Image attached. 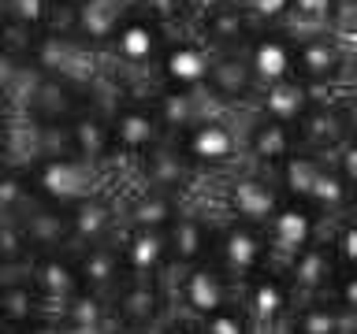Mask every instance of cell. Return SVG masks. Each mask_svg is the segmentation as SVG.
I'll return each mask as SVG.
<instances>
[{"instance_id": "ac0fdd59", "label": "cell", "mask_w": 357, "mask_h": 334, "mask_svg": "<svg viewBox=\"0 0 357 334\" xmlns=\"http://www.w3.org/2000/svg\"><path fill=\"white\" fill-rule=\"evenodd\" d=\"M250 67L257 74V86H279L294 74V60H298V38H290L287 30H257V38L250 41Z\"/></svg>"}, {"instance_id": "4dcf8cb0", "label": "cell", "mask_w": 357, "mask_h": 334, "mask_svg": "<svg viewBox=\"0 0 357 334\" xmlns=\"http://www.w3.org/2000/svg\"><path fill=\"white\" fill-rule=\"evenodd\" d=\"M142 164V178L149 189H167V193H178L183 189V182L190 175H194V167H190L183 160V152H178L175 141H164L160 149H153Z\"/></svg>"}, {"instance_id": "681fc988", "label": "cell", "mask_w": 357, "mask_h": 334, "mask_svg": "<svg viewBox=\"0 0 357 334\" xmlns=\"http://www.w3.org/2000/svg\"><path fill=\"white\" fill-rule=\"evenodd\" d=\"M350 334H357V323H354V331H350Z\"/></svg>"}, {"instance_id": "5bb4252c", "label": "cell", "mask_w": 357, "mask_h": 334, "mask_svg": "<svg viewBox=\"0 0 357 334\" xmlns=\"http://www.w3.org/2000/svg\"><path fill=\"white\" fill-rule=\"evenodd\" d=\"M216 238L220 230L201 216L197 208H183L178 219L167 227V249H172V275L197 267L216 256Z\"/></svg>"}, {"instance_id": "bcb514c9", "label": "cell", "mask_w": 357, "mask_h": 334, "mask_svg": "<svg viewBox=\"0 0 357 334\" xmlns=\"http://www.w3.org/2000/svg\"><path fill=\"white\" fill-rule=\"evenodd\" d=\"M112 334H153V331H138V327H116Z\"/></svg>"}, {"instance_id": "7c38bea8", "label": "cell", "mask_w": 357, "mask_h": 334, "mask_svg": "<svg viewBox=\"0 0 357 334\" xmlns=\"http://www.w3.org/2000/svg\"><path fill=\"white\" fill-rule=\"evenodd\" d=\"M283 271L290 278V286H294V297L312 301V297H328L331 294L335 278L342 275V264H339V253H335V241L317 238L309 249H301Z\"/></svg>"}, {"instance_id": "ee69618b", "label": "cell", "mask_w": 357, "mask_h": 334, "mask_svg": "<svg viewBox=\"0 0 357 334\" xmlns=\"http://www.w3.org/2000/svg\"><path fill=\"white\" fill-rule=\"evenodd\" d=\"M339 4V15L346 19V15H357V0H335Z\"/></svg>"}, {"instance_id": "484cf974", "label": "cell", "mask_w": 357, "mask_h": 334, "mask_svg": "<svg viewBox=\"0 0 357 334\" xmlns=\"http://www.w3.org/2000/svg\"><path fill=\"white\" fill-rule=\"evenodd\" d=\"M153 111L156 119H160V127L167 130V138H178V134H186L194 122H201L205 116H216V104L205 97V93H186V89H160L153 100Z\"/></svg>"}, {"instance_id": "7dc6e473", "label": "cell", "mask_w": 357, "mask_h": 334, "mask_svg": "<svg viewBox=\"0 0 357 334\" xmlns=\"http://www.w3.org/2000/svg\"><path fill=\"white\" fill-rule=\"evenodd\" d=\"M60 4H63V8H71V11H75V8H82V4H86V0H60Z\"/></svg>"}, {"instance_id": "8fae6325", "label": "cell", "mask_w": 357, "mask_h": 334, "mask_svg": "<svg viewBox=\"0 0 357 334\" xmlns=\"http://www.w3.org/2000/svg\"><path fill=\"white\" fill-rule=\"evenodd\" d=\"M112 308H116L119 327H138V331H156L175 312L167 308L164 278H127L112 297Z\"/></svg>"}, {"instance_id": "836d02e7", "label": "cell", "mask_w": 357, "mask_h": 334, "mask_svg": "<svg viewBox=\"0 0 357 334\" xmlns=\"http://www.w3.org/2000/svg\"><path fill=\"white\" fill-rule=\"evenodd\" d=\"M339 4L335 0H294V8H290V22L301 30V38L305 33H331L339 26Z\"/></svg>"}, {"instance_id": "52a82bcc", "label": "cell", "mask_w": 357, "mask_h": 334, "mask_svg": "<svg viewBox=\"0 0 357 334\" xmlns=\"http://www.w3.org/2000/svg\"><path fill=\"white\" fill-rule=\"evenodd\" d=\"M264 234H268V249H272V264L287 267L301 249H309L320 238V212L309 200L283 197L279 212L268 219Z\"/></svg>"}, {"instance_id": "f546056e", "label": "cell", "mask_w": 357, "mask_h": 334, "mask_svg": "<svg viewBox=\"0 0 357 334\" xmlns=\"http://www.w3.org/2000/svg\"><path fill=\"white\" fill-rule=\"evenodd\" d=\"M183 197L167 193V189H149L145 186L138 197L127 205V227H149V230H167L183 212Z\"/></svg>"}, {"instance_id": "4fadbf2b", "label": "cell", "mask_w": 357, "mask_h": 334, "mask_svg": "<svg viewBox=\"0 0 357 334\" xmlns=\"http://www.w3.org/2000/svg\"><path fill=\"white\" fill-rule=\"evenodd\" d=\"M212 60L216 52L208 49L205 41H194V38H178V41H167V49L160 56V78L167 89H186V93H201L208 86V74H212Z\"/></svg>"}, {"instance_id": "f35d334b", "label": "cell", "mask_w": 357, "mask_h": 334, "mask_svg": "<svg viewBox=\"0 0 357 334\" xmlns=\"http://www.w3.org/2000/svg\"><path fill=\"white\" fill-rule=\"evenodd\" d=\"M197 0H149V15L160 22V26H172V22H183L194 15Z\"/></svg>"}, {"instance_id": "1f68e13d", "label": "cell", "mask_w": 357, "mask_h": 334, "mask_svg": "<svg viewBox=\"0 0 357 334\" xmlns=\"http://www.w3.org/2000/svg\"><path fill=\"white\" fill-rule=\"evenodd\" d=\"M320 171H324V156L298 149V152L275 171V182H279V189H283V197L309 200V197H312V186H317V178H320Z\"/></svg>"}, {"instance_id": "cb8c5ba5", "label": "cell", "mask_w": 357, "mask_h": 334, "mask_svg": "<svg viewBox=\"0 0 357 334\" xmlns=\"http://www.w3.org/2000/svg\"><path fill=\"white\" fill-rule=\"evenodd\" d=\"M119 219V208L108 193H89L86 200L67 208V230H71V249H86V245H100L112 238Z\"/></svg>"}, {"instance_id": "f6af8a7d", "label": "cell", "mask_w": 357, "mask_h": 334, "mask_svg": "<svg viewBox=\"0 0 357 334\" xmlns=\"http://www.w3.org/2000/svg\"><path fill=\"white\" fill-rule=\"evenodd\" d=\"M119 8L123 11H142V8H149V0H119Z\"/></svg>"}, {"instance_id": "5b68a950", "label": "cell", "mask_w": 357, "mask_h": 334, "mask_svg": "<svg viewBox=\"0 0 357 334\" xmlns=\"http://www.w3.org/2000/svg\"><path fill=\"white\" fill-rule=\"evenodd\" d=\"M279 205H283V189H279L275 175L261 171V167L231 175L227 186H223V212H227V219L268 227V219L279 212Z\"/></svg>"}, {"instance_id": "f1b7e54d", "label": "cell", "mask_w": 357, "mask_h": 334, "mask_svg": "<svg viewBox=\"0 0 357 334\" xmlns=\"http://www.w3.org/2000/svg\"><path fill=\"white\" fill-rule=\"evenodd\" d=\"M350 331H354V319L331 297H312V301H298L283 334H350Z\"/></svg>"}, {"instance_id": "74e56055", "label": "cell", "mask_w": 357, "mask_h": 334, "mask_svg": "<svg viewBox=\"0 0 357 334\" xmlns=\"http://www.w3.org/2000/svg\"><path fill=\"white\" fill-rule=\"evenodd\" d=\"M335 253H339L342 271H357V216H346L339 223V230L331 234Z\"/></svg>"}, {"instance_id": "d4e9b609", "label": "cell", "mask_w": 357, "mask_h": 334, "mask_svg": "<svg viewBox=\"0 0 357 334\" xmlns=\"http://www.w3.org/2000/svg\"><path fill=\"white\" fill-rule=\"evenodd\" d=\"M75 260H78V275H82V286L89 294H100V297H116V289L127 283V267H123V249L112 241H100V245H86V249H75Z\"/></svg>"}, {"instance_id": "d6a6232c", "label": "cell", "mask_w": 357, "mask_h": 334, "mask_svg": "<svg viewBox=\"0 0 357 334\" xmlns=\"http://www.w3.org/2000/svg\"><path fill=\"white\" fill-rule=\"evenodd\" d=\"M357 200L354 186L346 182V175L339 171V164L335 160H324V171L317 178V186H312V197L309 205L320 212V216H339V212H346Z\"/></svg>"}, {"instance_id": "6da1fadb", "label": "cell", "mask_w": 357, "mask_h": 334, "mask_svg": "<svg viewBox=\"0 0 357 334\" xmlns=\"http://www.w3.org/2000/svg\"><path fill=\"white\" fill-rule=\"evenodd\" d=\"M238 301L257 334H283L298 308L294 286H290V278L279 264H268L253 278H245L238 286Z\"/></svg>"}, {"instance_id": "ab89813d", "label": "cell", "mask_w": 357, "mask_h": 334, "mask_svg": "<svg viewBox=\"0 0 357 334\" xmlns=\"http://www.w3.org/2000/svg\"><path fill=\"white\" fill-rule=\"evenodd\" d=\"M328 297L357 323V271H342L339 278H335V286H331Z\"/></svg>"}, {"instance_id": "f907efd6", "label": "cell", "mask_w": 357, "mask_h": 334, "mask_svg": "<svg viewBox=\"0 0 357 334\" xmlns=\"http://www.w3.org/2000/svg\"><path fill=\"white\" fill-rule=\"evenodd\" d=\"M354 22H357V15H354Z\"/></svg>"}, {"instance_id": "ffe728a7", "label": "cell", "mask_w": 357, "mask_h": 334, "mask_svg": "<svg viewBox=\"0 0 357 334\" xmlns=\"http://www.w3.org/2000/svg\"><path fill=\"white\" fill-rule=\"evenodd\" d=\"M119 249H123V267H127V278H164V271H172L167 230L123 227Z\"/></svg>"}, {"instance_id": "e575fe53", "label": "cell", "mask_w": 357, "mask_h": 334, "mask_svg": "<svg viewBox=\"0 0 357 334\" xmlns=\"http://www.w3.org/2000/svg\"><path fill=\"white\" fill-rule=\"evenodd\" d=\"M49 11H52V0H4V19H8V26L30 33V38L45 30Z\"/></svg>"}, {"instance_id": "60d3db41", "label": "cell", "mask_w": 357, "mask_h": 334, "mask_svg": "<svg viewBox=\"0 0 357 334\" xmlns=\"http://www.w3.org/2000/svg\"><path fill=\"white\" fill-rule=\"evenodd\" d=\"M153 334H201V319H194V316H186V312L175 308Z\"/></svg>"}, {"instance_id": "9a60e30c", "label": "cell", "mask_w": 357, "mask_h": 334, "mask_svg": "<svg viewBox=\"0 0 357 334\" xmlns=\"http://www.w3.org/2000/svg\"><path fill=\"white\" fill-rule=\"evenodd\" d=\"M242 145H245V156L253 160V167H261L268 175H275L301 149L298 127H287V122H275L264 116L250 119V127L242 130Z\"/></svg>"}, {"instance_id": "d590c367", "label": "cell", "mask_w": 357, "mask_h": 334, "mask_svg": "<svg viewBox=\"0 0 357 334\" xmlns=\"http://www.w3.org/2000/svg\"><path fill=\"white\" fill-rule=\"evenodd\" d=\"M201 334H257L250 316H245L242 301H231L227 308L212 312V316L201 319Z\"/></svg>"}, {"instance_id": "603a6c76", "label": "cell", "mask_w": 357, "mask_h": 334, "mask_svg": "<svg viewBox=\"0 0 357 334\" xmlns=\"http://www.w3.org/2000/svg\"><path fill=\"white\" fill-rule=\"evenodd\" d=\"M253 38H257V22L245 8L216 4L201 15V41L212 52H245Z\"/></svg>"}, {"instance_id": "d6986e66", "label": "cell", "mask_w": 357, "mask_h": 334, "mask_svg": "<svg viewBox=\"0 0 357 334\" xmlns=\"http://www.w3.org/2000/svg\"><path fill=\"white\" fill-rule=\"evenodd\" d=\"M216 108H234V104H245L250 97H261V86H257V74L250 67V56L245 52H216L212 60V74H208V86L201 89Z\"/></svg>"}, {"instance_id": "2e32d148", "label": "cell", "mask_w": 357, "mask_h": 334, "mask_svg": "<svg viewBox=\"0 0 357 334\" xmlns=\"http://www.w3.org/2000/svg\"><path fill=\"white\" fill-rule=\"evenodd\" d=\"M108 49L123 67H149V63H160V56L167 49V38H164V26L153 15L130 11V15L123 19V26L116 30V38H112Z\"/></svg>"}, {"instance_id": "e0dca14e", "label": "cell", "mask_w": 357, "mask_h": 334, "mask_svg": "<svg viewBox=\"0 0 357 334\" xmlns=\"http://www.w3.org/2000/svg\"><path fill=\"white\" fill-rule=\"evenodd\" d=\"M298 141H301L305 152H317V156H324V160H331V156L350 141L346 119H342V100H331V97L312 100L309 111L298 122Z\"/></svg>"}, {"instance_id": "30bf717a", "label": "cell", "mask_w": 357, "mask_h": 334, "mask_svg": "<svg viewBox=\"0 0 357 334\" xmlns=\"http://www.w3.org/2000/svg\"><path fill=\"white\" fill-rule=\"evenodd\" d=\"M30 283L33 289L41 294V301L49 305V312L56 316L67 301H75L82 294V275H78V260H75V249H49V253H38L30 260Z\"/></svg>"}, {"instance_id": "7a4b0ae2", "label": "cell", "mask_w": 357, "mask_h": 334, "mask_svg": "<svg viewBox=\"0 0 357 334\" xmlns=\"http://www.w3.org/2000/svg\"><path fill=\"white\" fill-rule=\"evenodd\" d=\"M30 178H33V189H38L41 205H52L63 212L78 205V200H86L89 193H97V167L78 160L71 152L38 156L30 164Z\"/></svg>"}, {"instance_id": "7bdbcfd3", "label": "cell", "mask_w": 357, "mask_h": 334, "mask_svg": "<svg viewBox=\"0 0 357 334\" xmlns=\"http://www.w3.org/2000/svg\"><path fill=\"white\" fill-rule=\"evenodd\" d=\"M342 119H346V134L357 141V93L354 97H342Z\"/></svg>"}, {"instance_id": "3957f363", "label": "cell", "mask_w": 357, "mask_h": 334, "mask_svg": "<svg viewBox=\"0 0 357 334\" xmlns=\"http://www.w3.org/2000/svg\"><path fill=\"white\" fill-rule=\"evenodd\" d=\"M175 145L194 171H227V167H234L245 156L242 134L234 130V122L227 116H220V111L194 122L186 134H178Z\"/></svg>"}, {"instance_id": "4316f807", "label": "cell", "mask_w": 357, "mask_h": 334, "mask_svg": "<svg viewBox=\"0 0 357 334\" xmlns=\"http://www.w3.org/2000/svg\"><path fill=\"white\" fill-rule=\"evenodd\" d=\"M127 15L130 11H123L119 0H86L82 8L71 11V30L82 45H112Z\"/></svg>"}, {"instance_id": "8d00e7d4", "label": "cell", "mask_w": 357, "mask_h": 334, "mask_svg": "<svg viewBox=\"0 0 357 334\" xmlns=\"http://www.w3.org/2000/svg\"><path fill=\"white\" fill-rule=\"evenodd\" d=\"M290 8L294 0H245V11L261 30H279L283 22H290Z\"/></svg>"}, {"instance_id": "83f0119b", "label": "cell", "mask_w": 357, "mask_h": 334, "mask_svg": "<svg viewBox=\"0 0 357 334\" xmlns=\"http://www.w3.org/2000/svg\"><path fill=\"white\" fill-rule=\"evenodd\" d=\"M312 100L317 97H312V89L301 82V78H287V82H279V86L261 89V97H257V116L287 122V127H298Z\"/></svg>"}, {"instance_id": "277c9868", "label": "cell", "mask_w": 357, "mask_h": 334, "mask_svg": "<svg viewBox=\"0 0 357 334\" xmlns=\"http://www.w3.org/2000/svg\"><path fill=\"white\" fill-rule=\"evenodd\" d=\"M234 286H242L245 278H253L261 267L272 264V249H268V234L257 223H242V219H227L220 227L216 238V256H212Z\"/></svg>"}, {"instance_id": "7402d4cb", "label": "cell", "mask_w": 357, "mask_h": 334, "mask_svg": "<svg viewBox=\"0 0 357 334\" xmlns=\"http://www.w3.org/2000/svg\"><path fill=\"white\" fill-rule=\"evenodd\" d=\"M67 134V152L78 156V160L100 167L108 160V152H116V141H112V116L93 108H78L71 119L63 122Z\"/></svg>"}, {"instance_id": "ba28073f", "label": "cell", "mask_w": 357, "mask_h": 334, "mask_svg": "<svg viewBox=\"0 0 357 334\" xmlns=\"http://www.w3.org/2000/svg\"><path fill=\"white\" fill-rule=\"evenodd\" d=\"M350 60L354 56L346 52V45L335 33H305V38H298L294 74L312 93H320V89H335L350 74Z\"/></svg>"}, {"instance_id": "b9f144b4", "label": "cell", "mask_w": 357, "mask_h": 334, "mask_svg": "<svg viewBox=\"0 0 357 334\" xmlns=\"http://www.w3.org/2000/svg\"><path fill=\"white\" fill-rule=\"evenodd\" d=\"M331 160L339 164V171L346 175V182H350V186H354V193H357V141L350 138V141H346L339 152L331 156Z\"/></svg>"}, {"instance_id": "44dd1931", "label": "cell", "mask_w": 357, "mask_h": 334, "mask_svg": "<svg viewBox=\"0 0 357 334\" xmlns=\"http://www.w3.org/2000/svg\"><path fill=\"white\" fill-rule=\"evenodd\" d=\"M0 316H4L8 334H33L45 319L52 316L41 294L33 289L30 275H4V289H0Z\"/></svg>"}, {"instance_id": "9c48e42d", "label": "cell", "mask_w": 357, "mask_h": 334, "mask_svg": "<svg viewBox=\"0 0 357 334\" xmlns=\"http://www.w3.org/2000/svg\"><path fill=\"white\" fill-rule=\"evenodd\" d=\"M112 116V141H116V156H130V160H145L153 149H160L167 138V130L160 127V119H156L153 104H138V100H130V104H119L108 111Z\"/></svg>"}, {"instance_id": "8992f818", "label": "cell", "mask_w": 357, "mask_h": 334, "mask_svg": "<svg viewBox=\"0 0 357 334\" xmlns=\"http://www.w3.org/2000/svg\"><path fill=\"white\" fill-rule=\"evenodd\" d=\"M175 294H178V312L194 319H205L212 312L227 308L231 301H238V286L227 278V271L216 260H205L197 267H186V271L175 275Z\"/></svg>"}, {"instance_id": "c3c4849f", "label": "cell", "mask_w": 357, "mask_h": 334, "mask_svg": "<svg viewBox=\"0 0 357 334\" xmlns=\"http://www.w3.org/2000/svg\"><path fill=\"white\" fill-rule=\"evenodd\" d=\"M350 78L357 82V52H354V60H350Z\"/></svg>"}]
</instances>
